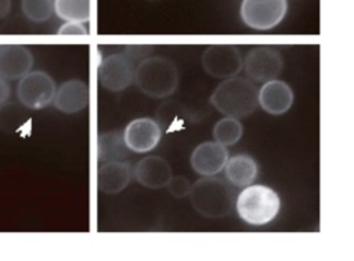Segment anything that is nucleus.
<instances>
[{
	"label": "nucleus",
	"instance_id": "nucleus-1",
	"mask_svg": "<svg viewBox=\"0 0 354 261\" xmlns=\"http://www.w3.org/2000/svg\"><path fill=\"white\" fill-rule=\"evenodd\" d=\"M257 87L248 77L224 79L212 93L210 104L225 116L246 117L256 110Z\"/></svg>",
	"mask_w": 354,
	"mask_h": 261
},
{
	"label": "nucleus",
	"instance_id": "nucleus-2",
	"mask_svg": "<svg viewBox=\"0 0 354 261\" xmlns=\"http://www.w3.org/2000/svg\"><path fill=\"white\" fill-rule=\"evenodd\" d=\"M178 81L177 66L165 57H145L136 66L134 83L141 93L151 98L171 95L177 90Z\"/></svg>",
	"mask_w": 354,
	"mask_h": 261
},
{
	"label": "nucleus",
	"instance_id": "nucleus-3",
	"mask_svg": "<svg viewBox=\"0 0 354 261\" xmlns=\"http://www.w3.org/2000/svg\"><path fill=\"white\" fill-rule=\"evenodd\" d=\"M188 195L195 211L206 218L225 217L234 206V191L230 184L213 175L198 180L191 185Z\"/></svg>",
	"mask_w": 354,
	"mask_h": 261
},
{
	"label": "nucleus",
	"instance_id": "nucleus-4",
	"mask_svg": "<svg viewBox=\"0 0 354 261\" xmlns=\"http://www.w3.org/2000/svg\"><path fill=\"white\" fill-rule=\"evenodd\" d=\"M239 218L254 226L270 224L281 210L279 195L267 185H246L235 202Z\"/></svg>",
	"mask_w": 354,
	"mask_h": 261
},
{
	"label": "nucleus",
	"instance_id": "nucleus-5",
	"mask_svg": "<svg viewBox=\"0 0 354 261\" xmlns=\"http://www.w3.org/2000/svg\"><path fill=\"white\" fill-rule=\"evenodd\" d=\"M137 64L127 51L111 54L98 66V81L108 91H123L134 81Z\"/></svg>",
	"mask_w": 354,
	"mask_h": 261
},
{
	"label": "nucleus",
	"instance_id": "nucleus-6",
	"mask_svg": "<svg viewBox=\"0 0 354 261\" xmlns=\"http://www.w3.org/2000/svg\"><path fill=\"white\" fill-rule=\"evenodd\" d=\"M288 12V0H242L239 14L242 22L257 30L277 26Z\"/></svg>",
	"mask_w": 354,
	"mask_h": 261
},
{
	"label": "nucleus",
	"instance_id": "nucleus-7",
	"mask_svg": "<svg viewBox=\"0 0 354 261\" xmlns=\"http://www.w3.org/2000/svg\"><path fill=\"white\" fill-rule=\"evenodd\" d=\"M55 90V83L48 73L33 70L19 79L17 97L24 106L29 109H41L53 102Z\"/></svg>",
	"mask_w": 354,
	"mask_h": 261
},
{
	"label": "nucleus",
	"instance_id": "nucleus-8",
	"mask_svg": "<svg viewBox=\"0 0 354 261\" xmlns=\"http://www.w3.org/2000/svg\"><path fill=\"white\" fill-rule=\"evenodd\" d=\"M201 62L207 75L224 80L242 70L243 58L239 48L232 44H214L205 48Z\"/></svg>",
	"mask_w": 354,
	"mask_h": 261
},
{
	"label": "nucleus",
	"instance_id": "nucleus-9",
	"mask_svg": "<svg viewBox=\"0 0 354 261\" xmlns=\"http://www.w3.org/2000/svg\"><path fill=\"white\" fill-rule=\"evenodd\" d=\"M283 66L281 52L268 46L253 47L243 58L242 69L252 81L264 83L279 76Z\"/></svg>",
	"mask_w": 354,
	"mask_h": 261
},
{
	"label": "nucleus",
	"instance_id": "nucleus-10",
	"mask_svg": "<svg viewBox=\"0 0 354 261\" xmlns=\"http://www.w3.org/2000/svg\"><path fill=\"white\" fill-rule=\"evenodd\" d=\"M160 126L155 119L151 117L134 119L123 131V138L127 148L136 153H145L155 149L160 141Z\"/></svg>",
	"mask_w": 354,
	"mask_h": 261
},
{
	"label": "nucleus",
	"instance_id": "nucleus-11",
	"mask_svg": "<svg viewBox=\"0 0 354 261\" xmlns=\"http://www.w3.org/2000/svg\"><path fill=\"white\" fill-rule=\"evenodd\" d=\"M228 159V151L224 145L216 141H206L199 144L191 153V167L192 170L202 175L210 177L220 173Z\"/></svg>",
	"mask_w": 354,
	"mask_h": 261
},
{
	"label": "nucleus",
	"instance_id": "nucleus-12",
	"mask_svg": "<svg viewBox=\"0 0 354 261\" xmlns=\"http://www.w3.org/2000/svg\"><path fill=\"white\" fill-rule=\"evenodd\" d=\"M257 104L270 115L286 113L293 104V91L282 80L272 79L264 81L257 91Z\"/></svg>",
	"mask_w": 354,
	"mask_h": 261
},
{
	"label": "nucleus",
	"instance_id": "nucleus-13",
	"mask_svg": "<svg viewBox=\"0 0 354 261\" xmlns=\"http://www.w3.org/2000/svg\"><path fill=\"white\" fill-rule=\"evenodd\" d=\"M90 91L88 86L80 79H71L64 81L54 94V106L62 113H77L88 105Z\"/></svg>",
	"mask_w": 354,
	"mask_h": 261
},
{
	"label": "nucleus",
	"instance_id": "nucleus-14",
	"mask_svg": "<svg viewBox=\"0 0 354 261\" xmlns=\"http://www.w3.org/2000/svg\"><path fill=\"white\" fill-rule=\"evenodd\" d=\"M33 55L25 46H1L0 47V77L17 80L30 72Z\"/></svg>",
	"mask_w": 354,
	"mask_h": 261
},
{
	"label": "nucleus",
	"instance_id": "nucleus-15",
	"mask_svg": "<svg viewBox=\"0 0 354 261\" xmlns=\"http://www.w3.org/2000/svg\"><path fill=\"white\" fill-rule=\"evenodd\" d=\"M133 175L142 186L159 189L166 186L171 178V168L167 160L160 156H145L136 164Z\"/></svg>",
	"mask_w": 354,
	"mask_h": 261
},
{
	"label": "nucleus",
	"instance_id": "nucleus-16",
	"mask_svg": "<svg viewBox=\"0 0 354 261\" xmlns=\"http://www.w3.org/2000/svg\"><path fill=\"white\" fill-rule=\"evenodd\" d=\"M133 178V168L124 160L105 162L97 171V188L104 193L122 192Z\"/></svg>",
	"mask_w": 354,
	"mask_h": 261
},
{
	"label": "nucleus",
	"instance_id": "nucleus-17",
	"mask_svg": "<svg viewBox=\"0 0 354 261\" xmlns=\"http://www.w3.org/2000/svg\"><path fill=\"white\" fill-rule=\"evenodd\" d=\"M227 181L235 186L243 188L246 185H250L259 171V166L256 160L245 153L235 155L232 157H228L224 166Z\"/></svg>",
	"mask_w": 354,
	"mask_h": 261
},
{
	"label": "nucleus",
	"instance_id": "nucleus-18",
	"mask_svg": "<svg viewBox=\"0 0 354 261\" xmlns=\"http://www.w3.org/2000/svg\"><path fill=\"white\" fill-rule=\"evenodd\" d=\"M98 160L105 162H119L129 157L130 149L127 148L123 133L119 130L105 131L98 135Z\"/></svg>",
	"mask_w": 354,
	"mask_h": 261
},
{
	"label": "nucleus",
	"instance_id": "nucleus-19",
	"mask_svg": "<svg viewBox=\"0 0 354 261\" xmlns=\"http://www.w3.org/2000/svg\"><path fill=\"white\" fill-rule=\"evenodd\" d=\"M54 12L66 22H87L91 15L90 0H53Z\"/></svg>",
	"mask_w": 354,
	"mask_h": 261
},
{
	"label": "nucleus",
	"instance_id": "nucleus-20",
	"mask_svg": "<svg viewBox=\"0 0 354 261\" xmlns=\"http://www.w3.org/2000/svg\"><path fill=\"white\" fill-rule=\"evenodd\" d=\"M242 134H243L242 123L239 122V119L232 116H225L220 119L213 127V137L216 142L224 146L235 145L241 139Z\"/></svg>",
	"mask_w": 354,
	"mask_h": 261
},
{
	"label": "nucleus",
	"instance_id": "nucleus-21",
	"mask_svg": "<svg viewBox=\"0 0 354 261\" xmlns=\"http://www.w3.org/2000/svg\"><path fill=\"white\" fill-rule=\"evenodd\" d=\"M21 8L24 15L32 22H44L54 12L53 0H22Z\"/></svg>",
	"mask_w": 354,
	"mask_h": 261
},
{
	"label": "nucleus",
	"instance_id": "nucleus-22",
	"mask_svg": "<svg viewBox=\"0 0 354 261\" xmlns=\"http://www.w3.org/2000/svg\"><path fill=\"white\" fill-rule=\"evenodd\" d=\"M166 186H167L170 195L176 199H183V197L188 196L189 189H191V184L184 175H176V177L171 175V178L169 180Z\"/></svg>",
	"mask_w": 354,
	"mask_h": 261
},
{
	"label": "nucleus",
	"instance_id": "nucleus-23",
	"mask_svg": "<svg viewBox=\"0 0 354 261\" xmlns=\"http://www.w3.org/2000/svg\"><path fill=\"white\" fill-rule=\"evenodd\" d=\"M59 35H87V29L82 22H65L58 29Z\"/></svg>",
	"mask_w": 354,
	"mask_h": 261
},
{
	"label": "nucleus",
	"instance_id": "nucleus-24",
	"mask_svg": "<svg viewBox=\"0 0 354 261\" xmlns=\"http://www.w3.org/2000/svg\"><path fill=\"white\" fill-rule=\"evenodd\" d=\"M10 97V86L6 79L0 77V105L4 104Z\"/></svg>",
	"mask_w": 354,
	"mask_h": 261
},
{
	"label": "nucleus",
	"instance_id": "nucleus-25",
	"mask_svg": "<svg viewBox=\"0 0 354 261\" xmlns=\"http://www.w3.org/2000/svg\"><path fill=\"white\" fill-rule=\"evenodd\" d=\"M11 10V0H0V18L8 15Z\"/></svg>",
	"mask_w": 354,
	"mask_h": 261
},
{
	"label": "nucleus",
	"instance_id": "nucleus-26",
	"mask_svg": "<svg viewBox=\"0 0 354 261\" xmlns=\"http://www.w3.org/2000/svg\"><path fill=\"white\" fill-rule=\"evenodd\" d=\"M147 1H159V0H147Z\"/></svg>",
	"mask_w": 354,
	"mask_h": 261
}]
</instances>
